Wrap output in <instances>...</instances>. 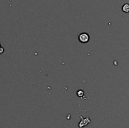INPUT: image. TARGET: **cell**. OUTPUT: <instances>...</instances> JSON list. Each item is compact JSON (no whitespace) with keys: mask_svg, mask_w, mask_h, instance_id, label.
Here are the masks:
<instances>
[{"mask_svg":"<svg viewBox=\"0 0 129 128\" xmlns=\"http://www.w3.org/2000/svg\"><path fill=\"white\" fill-rule=\"evenodd\" d=\"M79 116L81 119L80 122H79V124H78V127H79V128L84 127V126H86V125H88L89 123L91 122V119H89L88 116L84 118L79 114Z\"/></svg>","mask_w":129,"mask_h":128,"instance_id":"1","label":"cell"},{"mask_svg":"<svg viewBox=\"0 0 129 128\" xmlns=\"http://www.w3.org/2000/svg\"><path fill=\"white\" fill-rule=\"evenodd\" d=\"M90 36L87 33H82L78 35V40L81 43H86L89 41Z\"/></svg>","mask_w":129,"mask_h":128,"instance_id":"2","label":"cell"},{"mask_svg":"<svg viewBox=\"0 0 129 128\" xmlns=\"http://www.w3.org/2000/svg\"><path fill=\"white\" fill-rule=\"evenodd\" d=\"M122 11L124 13H129V4L128 3H125L123 5L122 8Z\"/></svg>","mask_w":129,"mask_h":128,"instance_id":"3","label":"cell"},{"mask_svg":"<svg viewBox=\"0 0 129 128\" xmlns=\"http://www.w3.org/2000/svg\"><path fill=\"white\" fill-rule=\"evenodd\" d=\"M77 95H78V96L81 97L83 95H84V92H83L82 90H79L78 92H77Z\"/></svg>","mask_w":129,"mask_h":128,"instance_id":"4","label":"cell"},{"mask_svg":"<svg viewBox=\"0 0 129 128\" xmlns=\"http://www.w3.org/2000/svg\"><path fill=\"white\" fill-rule=\"evenodd\" d=\"M4 51H5V49H4L3 47H2L1 45V44H0V55L2 53H3Z\"/></svg>","mask_w":129,"mask_h":128,"instance_id":"5","label":"cell"}]
</instances>
